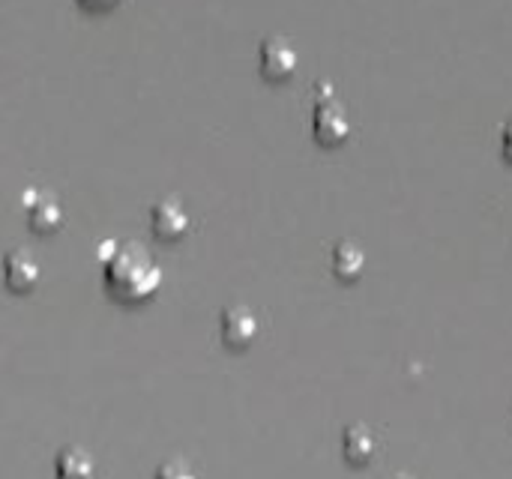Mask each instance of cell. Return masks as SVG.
I'll use <instances>...</instances> for the list:
<instances>
[{
    "mask_svg": "<svg viewBox=\"0 0 512 479\" xmlns=\"http://www.w3.org/2000/svg\"><path fill=\"white\" fill-rule=\"evenodd\" d=\"M297 63H300L297 48L288 39L270 36L261 45V72H264V78H270V81H288L297 72Z\"/></svg>",
    "mask_w": 512,
    "mask_h": 479,
    "instance_id": "cell-3",
    "label": "cell"
},
{
    "mask_svg": "<svg viewBox=\"0 0 512 479\" xmlns=\"http://www.w3.org/2000/svg\"><path fill=\"white\" fill-rule=\"evenodd\" d=\"M150 225H153V231H156L162 240H177V237H183V234L189 231L192 219H189V213H186V207H183L180 201L165 198V201H159V204L150 210Z\"/></svg>",
    "mask_w": 512,
    "mask_h": 479,
    "instance_id": "cell-5",
    "label": "cell"
},
{
    "mask_svg": "<svg viewBox=\"0 0 512 479\" xmlns=\"http://www.w3.org/2000/svg\"><path fill=\"white\" fill-rule=\"evenodd\" d=\"M219 327H222L225 345L231 348H246L258 336V318L249 306H228L219 318Z\"/></svg>",
    "mask_w": 512,
    "mask_h": 479,
    "instance_id": "cell-4",
    "label": "cell"
},
{
    "mask_svg": "<svg viewBox=\"0 0 512 479\" xmlns=\"http://www.w3.org/2000/svg\"><path fill=\"white\" fill-rule=\"evenodd\" d=\"M342 450L351 465H369L378 456V438L366 426H351L342 438Z\"/></svg>",
    "mask_w": 512,
    "mask_h": 479,
    "instance_id": "cell-9",
    "label": "cell"
},
{
    "mask_svg": "<svg viewBox=\"0 0 512 479\" xmlns=\"http://www.w3.org/2000/svg\"><path fill=\"white\" fill-rule=\"evenodd\" d=\"M159 279V267L138 246H117V252L105 261V285L126 303L147 300L159 288Z\"/></svg>",
    "mask_w": 512,
    "mask_h": 479,
    "instance_id": "cell-1",
    "label": "cell"
},
{
    "mask_svg": "<svg viewBox=\"0 0 512 479\" xmlns=\"http://www.w3.org/2000/svg\"><path fill=\"white\" fill-rule=\"evenodd\" d=\"M87 9H99V12H105V9H111V6H117V0H81Z\"/></svg>",
    "mask_w": 512,
    "mask_h": 479,
    "instance_id": "cell-13",
    "label": "cell"
},
{
    "mask_svg": "<svg viewBox=\"0 0 512 479\" xmlns=\"http://www.w3.org/2000/svg\"><path fill=\"white\" fill-rule=\"evenodd\" d=\"M24 207H27V222H30L33 231L48 234V231H57L60 222H63V210H60V204H57L54 195H45V192L30 189L24 195Z\"/></svg>",
    "mask_w": 512,
    "mask_h": 479,
    "instance_id": "cell-6",
    "label": "cell"
},
{
    "mask_svg": "<svg viewBox=\"0 0 512 479\" xmlns=\"http://www.w3.org/2000/svg\"><path fill=\"white\" fill-rule=\"evenodd\" d=\"M3 276H6V285L12 291H30L39 282V261L30 252L15 249L3 261Z\"/></svg>",
    "mask_w": 512,
    "mask_h": 479,
    "instance_id": "cell-7",
    "label": "cell"
},
{
    "mask_svg": "<svg viewBox=\"0 0 512 479\" xmlns=\"http://www.w3.org/2000/svg\"><path fill=\"white\" fill-rule=\"evenodd\" d=\"M54 477L57 479H99L96 477V462L84 450H63L54 462Z\"/></svg>",
    "mask_w": 512,
    "mask_h": 479,
    "instance_id": "cell-10",
    "label": "cell"
},
{
    "mask_svg": "<svg viewBox=\"0 0 512 479\" xmlns=\"http://www.w3.org/2000/svg\"><path fill=\"white\" fill-rule=\"evenodd\" d=\"M315 138L321 144H342L351 135V120L348 111L336 99H318L315 114H312Z\"/></svg>",
    "mask_w": 512,
    "mask_h": 479,
    "instance_id": "cell-2",
    "label": "cell"
},
{
    "mask_svg": "<svg viewBox=\"0 0 512 479\" xmlns=\"http://www.w3.org/2000/svg\"><path fill=\"white\" fill-rule=\"evenodd\" d=\"M156 479H195L192 468L183 465V462H168L156 471Z\"/></svg>",
    "mask_w": 512,
    "mask_h": 479,
    "instance_id": "cell-11",
    "label": "cell"
},
{
    "mask_svg": "<svg viewBox=\"0 0 512 479\" xmlns=\"http://www.w3.org/2000/svg\"><path fill=\"white\" fill-rule=\"evenodd\" d=\"M366 270V252L360 243L354 240H342L336 249H333V273L342 279V282H357Z\"/></svg>",
    "mask_w": 512,
    "mask_h": 479,
    "instance_id": "cell-8",
    "label": "cell"
},
{
    "mask_svg": "<svg viewBox=\"0 0 512 479\" xmlns=\"http://www.w3.org/2000/svg\"><path fill=\"white\" fill-rule=\"evenodd\" d=\"M402 479H411V477H402Z\"/></svg>",
    "mask_w": 512,
    "mask_h": 479,
    "instance_id": "cell-14",
    "label": "cell"
},
{
    "mask_svg": "<svg viewBox=\"0 0 512 479\" xmlns=\"http://www.w3.org/2000/svg\"><path fill=\"white\" fill-rule=\"evenodd\" d=\"M501 147H504V156L512 162V120L504 126V135H501Z\"/></svg>",
    "mask_w": 512,
    "mask_h": 479,
    "instance_id": "cell-12",
    "label": "cell"
}]
</instances>
